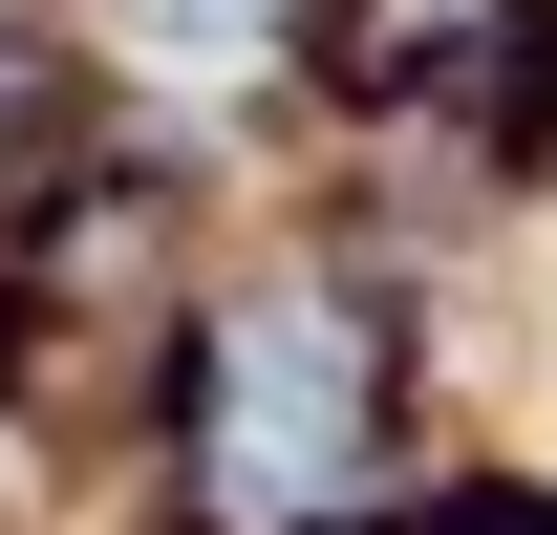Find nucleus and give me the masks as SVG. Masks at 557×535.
<instances>
[{
  "label": "nucleus",
  "mask_w": 557,
  "mask_h": 535,
  "mask_svg": "<svg viewBox=\"0 0 557 535\" xmlns=\"http://www.w3.org/2000/svg\"><path fill=\"white\" fill-rule=\"evenodd\" d=\"M129 43H150L172 86H194V65H258V0H129Z\"/></svg>",
  "instance_id": "nucleus-2"
},
{
  "label": "nucleus",
  "mask_w": 557,
  "mask_h": 535,
  "mask_svg": "<svg viewBox=\"0 0 557 535\" xmlns=\"http://www.w3.org/2000/svg\"><path fill=\"white\" fill-rule=\"evenodd\" d=\"M344 471H364V364H344V322H322V300H258L236 364H214V493H236V514H322Z\"/></svg>",
  "instance_id": "nucleus-1"
}]
</instances>
